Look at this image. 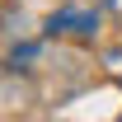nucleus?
Returning <instances> with one entry per match:
<instances>
[]
</instances>
